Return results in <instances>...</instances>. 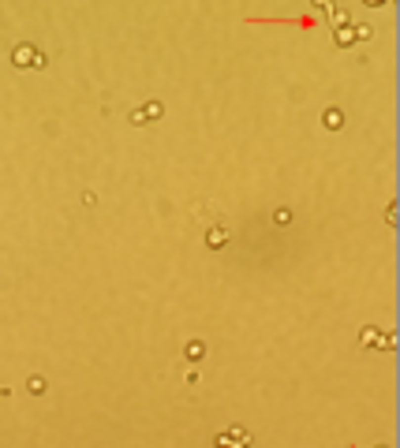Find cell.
<instances>
[{
	"label": "cell",
	"mask_w": 400,
	"mask_h": 448,
	"mask_svg": "<svg viewBox=\"0 0 400 448\" xmlns=\"http://www.w3.org/2000/svg\"><path fill=\"white\" fill-rule=\"evenodd\" d=\"M142 112H146V120H157V116H161V101H150V105H142Z\"/></svg>",
	"instance_id": "8"
},
{
	"label": "cell",
	"mask_w": 400,
	"mask_h": 448,
	"mask_svg": "<svg viewBox=\"0 0 400 448\" xmlns=\"http://www.w3.org/2000/svg\"><path fill=\"white\" fill-rule=\"evenodd\" d=\"M202 355H206V344L202 340H191L187 344V359H202Z\"/></svg>",
	"instance_id": "6"
},
{
	"label": "cell",
	"mask_w": 400,
	"mask_h": 448,
	"mask_svg": "<svg viewBox=\"0 0 400 448\" xmlns=\"http://www.w3.org/2000/svg\"><path fill=\"white\" fill-rule=\"evenodd\" d=\"M206 243L217 250V246H224L228 243V228H221V224H210V232H206Z\"/></svg>",
	"instance_id": "3"
},
{
	"label": "cell",
	"mask_w": 400,
	"mask_h": 448,
	"mask_svg": "<svg viewBox=\"0 0 400 448\" xmlns=\"http://www.w3.org/2000/svg\"><path fill=\"white\" fill-rule=\"evenodd\" d=\"M26 389H30V392H45V381L42 377H30V381H26Z\"/></svg>",
	"instance_id": "11"
},
{
	"label": "cell",
	"mask_w": 400,
	"mask_h": 448,
	"mask_svg": "<svg viewBox=\"0 0 400 448\" xmlns=\"http://www.w3.org/2000/svg\"><path fill=\"white\" fill-rule=\"evenodd\" d=\"M352 30H356V41H366V38H370V26L366 23H356Z\"/></svg>",
	"instance_id": "9"
},
{
	"label": "cell",
	"mask_w": 400,
	"mask_h": 448,
	"mask_svg": "<svg viewBox=\"0 0 400 448\" xmlns=\"http://www.w3.org/2000/svg\"><path fill=\"white\" fill-rule=\"evenodd\" d=\"M348 19H352V15H348L344 8H333V26H348Z\"/></svg>",
	"instance_id": "7"
},
{
	"label": "cell",
	"mask_w": 400,
	"mask_h": 448,
	"mask_svg": "<svg viewBox=\"0 0 400 448\" xmlns=\"http://www.w3.org/2000/svg\"><path fill=\"white\" fill-rule=\"evenodd\" d=\"M217 445L221 448H236V445H251V433L239 430V426H232V430H224L221 437H217Z\"/></svg>",
	"instance_id": "2"
},
{
	"label": "cell",
	"mask_w": 400,
	"mask_h": 448,
	"mask_svg": "<svg viewBox=\"0 0 400 448\" xmlns=\"http://www.w3.org/2000/svg\"><path fill=\"white\" fill-rule=\"evenodd\" d=\"M273 220H277V228H288L292 213H288V209H277V217H273Z\"/></svg>",
	"instance_id": "10"
},
{
	"label": "cell",
	"mask_w": 400,
	"mask_h": 448,
	"mask_svg": "<svg viewBox=\"0 0 400 448\" xmlns=\"http://www.w3.org/2000/svg\"><path fill=\"white\" fill-rule=\"evenodd\" d=\"M11 60H15V68H45V64H49V60H45L34 45H15Z\"/></svg>",
	"instance_id": "1"
},
{
	"label": "cell",
	"mask_w": 400,
	"mask_h": 448,
	"mask_svg": "<svg viewBox=\"0 0 400 448\" xmlns=\"http://www.w3.org/2000/svg\"><path fill=\"white\" fill-rule=\"evenodd\" d=\"M322 123L329 127V131H337V127L344 123V116H341V109H325V116H322Z\"/></svg>",
	"instance_id": "4"
},
{
	"label": "cell",
	"mask_w": 400,
	"mask_h": 448,
	"mask_svg": "<svg viewBox=\"0 0 400 448\" xmlns=\"http://www.w3.org/2000/svg\"><path fill=\"white\" fill-rule=\"evenodd\" d=\"M337 45H356V30L352 26H337Z\"/></svg>",
	"instance_id": "5"
}]
</instances>
